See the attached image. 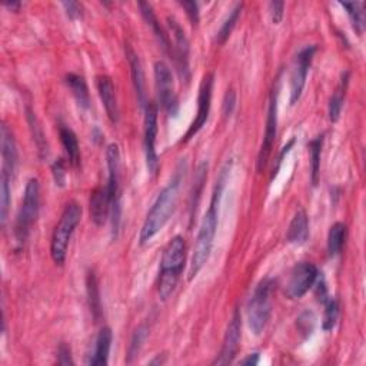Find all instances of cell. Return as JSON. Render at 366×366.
<instances>
[{
  "instance_id": "9a60e30c",
  "label": "cell",
  "mask_w": 366,
  "mask_h": 366,
  "mask_svg": "<svg viewBox=\"0 0 366 366\" xmlns=\"http://www.w3.org/2000/svg\"><path fill=\"white\" fill-rule=\"evenodd\" d=\"M168 23L175 39V60L178 71L180 76L186 80L189 79V42L185 36V32L173 18H168Z\"/></svg>"
},
{
  "instance_id": "7a4b0ae2",
  "label": "cell",
  "mask_w": 366,
  "mask_h": 366,
  "mask_svg": "<svg viewBox=\"0 0 366 366\" xmlns=\"http://www.w3.org/2000/svg\"><path fill=\"white\" fill-rule=\"evenodd\" d=\"M185 171H186V166L180 163L178 166L173 178L171 179V182L162 189V192L156 197V201L152 209L149 210L145 223L141 229V235H139L141 245H145L149 241H152L154 236H156L158 232L162 230V228L171 219L172 213L176 209L179 191H180L183 176H185Z\"/></svg>"
},
{
  "instance_id": "b9f144b4",
  "label": "cell",
  "mask_w": 366,
  "mask_h": 366,
  "mask_svg": "<svg viewBox=\"0 0 366 366\" xmlns=\"http://www.w3.org/2000/svg\"><path fill=\"white\" fill-rule=\"evenodd\" d=\"M5 6L6 8H9V9H12V10H19V8L22 6V3H19V2H12V3H5Z\"/></svg>"
},
{
  "instance_id": "d4e9b609",
  "label": "cell",
  "mask_w": 366,
  "mask_h": 366,
  "mask_svg": "<svg viewBox=\"0 0 366 366\" xmlns=\"http://www.w3.org/2000/svg\"><path fill=\"white\" fill-rule=\"evenodd\" d=\"M347 83H349V72H345V75H342V80L339 83L337 92L332 95L330 101H329V119L332 122H337L341 118Z\"/></svg>"
},
{
  "instance_id": "cb8c5ba5",
  "label": "cell",
  "mask_w": 366,
  "mask_h": 366,
  "mask_svg": "<svg viewBox=\"0 0 366 366\" xmlns=\"http://www.w3.org/2000/svg\"><path fill=\"white\" fill-rule=\"evenodd\" d=\"M139 8H141V12H142V16H143V19L146 21V23L152 27L154 33H155V36L159 42V45L162 46V49L164 52H169V49H171V42H169V38L168 35H166V32L160 27V23L156 18V14L152 9V6L146 3V2H141L139 3Z\"/></svg>"
},
{
  "instance_id": "e0dca14e",
  "label": "cell",
  "mask_w": 366,
  "mask_h": 366,
  "mask_svg": "<svg viewBox=\"0 0 366 366\" xmlns=\"http://www.w3.org/2000/svg\"><path fill=\"white\" fill-rule=\"evenodd\" d=\"M89 209L92 222L96 226H103L110 213V196L108 186H99L90 193Z\"/></svg>"
},
{
  "instance_id": "8992f818",
  "label": "cell",
  "mask_w": 366,
  "mask_h": 366,
  "mask_svg": "<svg viewBox=\"0 0 366 366\" xmlns=\"http://www.w3.org/2000/svg\"><path fill=\"white\" fill-rule=\"evenodd\" d=\"M272 288L273 282L269 278L260 280L251 297V301H249L247 321H249V328H251L255 335H260L271 319Z\"/></svg>"
},
{
  "instance_id": "1f68e13d",
  "label": "cell",
  "mask_w": 366,
  "mask_h": 366,
  "mask_svg": "<svg viewBox=\"0 0 366 366\" xmlns=\"http://www.w3.org/2000/svg\"><path fill=\"white\" fill-rule=\"evenodd\" d=\"M149 335V328L143 324L141 325L136 330L135 334H133L132 337V341H130V345H129V352H127V362H132L133 358H136L138 354L141 352V347L143 345V342L146 341Z\"/></svg>"
},
{
  "instance_id": "d6986e66",
  "label": "cell",
  "mask_w": 366,
  "mask_h": 366,
  "mask_svg": "<svg viewBox=\"0 0 366 366\" xmlns=\"http://www.w3.org/2000/svg\"><path fill=\"white\" fill-rule=\"evenodd\" d=\"M125 51H126V58H127V62L130 66L132 80H133V86H135V90H136L138 102L142 108H146L147 102H146V93H145V73H143L141 59H139L138 53L133 51L132 46L126 45Z\"/></svg>"
},
{
  "instance_id": "6da1fadb",
  "label": "cell",
  "mask_w": 366,
  "mask_h": 366,
  "mask_svg": "<svg viewBox=\"0 0 366 366\" xmlns=\"http://www.w3.org/2000/svg\"><path fill=\"white\" fill-rule=\"evenodd\" d=\"M228 172H229V166L223 168V171L218 179V185H216V188H215L209 209L204 216L201 228H199L195 249H193V255H192V260H191L189 279H193L199 272L202 271V268L206 265V262L210 256L213 239H215L216 229H218V221H219V202H221L223 186H225V182L228 178Z\"/></svg>"
},
{
  "instance_id": "ac0fdd59",
  "label": "cell",
  "mask_w": 366,
  "mask_h": 366,
  "mask_svg": "<svg viewBox=\"0 0 366 366\" xmlns=\"http://www.w3.org/2000/svg\"><path fill=\"white\" fill-rule=\"evenodd\" d=\"M97 92L99 96H101V101L105 106V110L108 113V118L110 119L112 123H118L119 122V105H118V99H116V90L114 85L109 76H97Z\"/></svg>"
},
{
  "instance_id": "d6a6232c",
  "label": "cell",
  "mask_w": 366,
  "mask_h": 366,
  "mask_svg": "<svg viewBox=\"0 0 366 366\" xmlns=\"http://www.w3.org/2000/svg\"><path fill=\"white\" fill-rule=\"evenodd\" d=\"M325 313H324V322L322 326L325 330L334 329L337 321H338V315H339V305L332 297L325 299Z\"/></svg>"
},
{
  "instance_id": "4316f807",
  "label": "cell",
  "mask_w": 366,
  "mask_h": 366,
  "mask_svg": "<svg viewBox=\"0 0 366 366\" xmlns=\"http://www.w3.org/2000/svg\"><path fill=\"white\" fill-rule=\"evenodd\" d=\"M322 145H324V135L316 136L309 142V152H310V169H312V185L316 186L319 180V171H321V154H322Z\"/></svg>"
},
{
  "instance_id": "8d00e7d4",
  "label": "cell",
  "mask_w": 366,
  "mask_h": 366,
  "mask_svg": "<svg viewBox=\"0 0 366 366\" xmlns=\"http://www.w3.org/2000/svg\"><path fill=\"white\" fill-rule=\"evenodd\" d=\"M58 363L60 365H73L72 354H71V347L68 345L62 343L58 349Z\"/></svg>"
},
{
  "instance_id": "9c48e42d",
  "label": "cell",
  "mask_w": 366,
  "mask_h": 366,
  "mask_svg": "<svg viewBox=\"0 0 366 366\" xmlns=\"http://www.w3.org/2000/svg\"><path fill=\"white\" fill-rule=\"evenodd\" d=\"M158 136V106L154 102H147L145 108V156L149 173L156 175L159 169V158L156 152Z\"/></svg>"
},
{
  "instance_id": "4dcf8cb0",
  "label": "cell",
  "mask_w": 366,
  "mask_h": 366,
  "mask_svg": "<svg viewBox=\"0 0 366 366\" xmlns=\"http://www.w3.org/2000/svg\"><path fill=\"white\" fill-rule=\"evenodd\" d=\"M341 6L347 10V14H349V18H351L354 29L359 33V35H362L363 27H365V12H363L365 3H361V2L341 3Z\"/></svg>"
},
{
  "instance_id": "8fae6325",
  "label": "cell",
  "mask_w": 366,
  "mask_h": 366,
  "mask_svg": "<svg viewBox=\"0 0 366 366\" xmlns=\"http://www.w3.org/2000/svg\"><path fill=\"white\" fill-rule=\"evenodd\" d=\"M319 272L318 268L310 262H301L297 263L291 278L286 284V296L291 299H299L302 297L313 285L315 282L318 280Z\"/></svg>"
},
{
  "instance_id": "7c38bea8",
  "label": "cell",
  "mask_w": 366,
  "mask_h": 366,
  "mask_svg": "<svg viewBox=\"0 0 366 366\" xmlns=\"http://www.w3.org/2000/svg\"><path fill=\"white\" fill-rule=\"evenodd\" d=\"M212 90H213V73H206L202 79L201 88H199V96H197V113L196 118L189 126L188 132L183 136L182 142L191 141L195 135H197L205 123L208 122L209 112H210V102H212Z\"/></svg>"
},
{
  "instance_id": "52a82bcc",
  "label": "cell",
  "mask_w": 366,
  "mask_h": 366,
  "mask_svg": "<svg viewBox=\"0 0 366 366\" xmlns=\"http://www.w3.org/2000/svg\"><path fill=\"white\" fill-rule=\"evenodd\" d=\"M106 159H108V191L110 196V216H112V226L114 236L118 235L119 225H121V151L119 146L112 143L106 149Z\"/></svg>"
},
{
  "instance_id": "30bf717a",
  "label": "cell",
  "mask_w": 366,
  "mask_h": 366,
  "mask_svg": "<svg viewBox=\"0 0 366 366\" xmlns=\"http://www.w3.org/2000/svg\"><path fill=\"white\" fill-rule=\"evenodd\" d=\"M315 52H316L315 45L305 46L293 60V68L291 73V105H295L302 96Z\"/></svg>"
},
{
  "instance_id": "603a6c76",
  "label": "cell",
  "mask_w": 366,
  "mask_h": 366,
  "mask_svg": "<svg viewBox=\"0 0 366 366\" xmlns=\"http://www.w3.org/2000/svg\"><path fill=\"white\" fill-rule=\"evenodd\" d=\"M59 136H60V141L64 147V152H66V156H68L69 163L73 166V168H79L80 149H79V142H77L75 132L71 127L62 125L59 127Z\"/></svg>"
},
{
  "instance_id": "74e56055",
  "label": "cell",
  "mask_w": 366,
  "mask_h": 366,
  "mask_svg": "<svg viewBox=\"0 0 366 366\" xmlns=\"http://www.w3.org/2000/svg\"><path fill=\"white\" fill-rule=\"evenodd\" d=\"M271 9V16H272V22L275 25L280 23V21L284 19V9H285V3L284 2H271L269 5Z\"/></svg>"
},
{
  "instance_id": "ba28073f",
  "label": "cell",
  "mask_w": 366,
  "mask_h": 366,
  "mask_svg": "<svg viewBox=\"0 0 366 366\" xmlns=\"http://www.w3.org/2000/svg\"><path fill=\"white\" fill-rule=\"evenodd\" d=\"M155 69V85L158 101L160 106L169 114H176L178 112V97L175 93L173 75L168 64L159 60L154 66Z\"/></svg>"
},
{
  "instance_id": "3957f363",
  "label": "cell",
  "mask_w": 366,
  "mask_h": 366,
  "mask_svg": "<svg viewBox=\"0 0 366 366\" xmlns=\"http://www.w3.org/2000/svg\"><path fill=\"white\" fill-rule=\"evenodd\" d=\"M186 245L182 236H175L166 245L160 260V271L158 280V295L162 301H166L175 291L180 273L185 266Z\"/></svg>"
},
{
  "instance_id": "f1b7e54d",
  "label": "cell",
  "mask_w": 366,
  "mask_h": 366,
  "mask_svg": "<svg viewBox=\"0 0 366 366\" xmlns=\"http://www.w3.org/2000/svg\"><path fill=\"white\" fill-rule=\"evenodd\" d=\"M27 121H29V125H30V129H32V133H33V139H35V143L38 146V151L40 154L42 158H47L49 155V149H47V142L45 139V135H43V130L36 119L35 113H33L30 109H27Z\"/></svg>"
},
{
  "instance_id": "4fadbf2b",
  "label": "cell",
  "mask_w": 366,
  "mask_h": 366,
  "mask_svg": "<svg viewBox=\"0 0 366 366\" xmlns=\"http://www.w3.org/2000/svg\"><path fill=\"white\" fill-rule=\"evenodd\" d=\"M278 133V92L273 90L269 102V110H268V119H266V129L265 136L260 146V151L258 155V171H263V168L268 163V159L272 154V149L275 145Z\"/></svg>"
},
{
  "instance_id": "2e32d148",
  "label": "cell",
  "mask_w": 366,
  "mask_h": 366,
  "mask_svg": "<svg viewBox=\"0 0 366 366\" xmlns=\"http://www.w3.org/2000/svg\"><path fill=\"white\" fill-rule=\"evenodd\" d=\"M0 141H2V175L9 179L13 178L16 166H18V149H16V141L10 127L6 123H2L0 127Z\"/></svg>"
},
{
  "instance_id": "277c9868",
  "label": "cell",
  "mask_w": 366,
  "mask_h": 366,
  "mask_svg": "<svg viewBox=\"0 0 366 366\" xmlns=\"http://www.w3.org/2000/svg\"><path fill=\"white\" fill-rule=\"evenodd\" d=\"M80 219H82V206L77 202L71 201L64 206L60 221L56 225L52 235L51 255L56 265L62 266L64 263L66 256H68L69 242L72 239L75 229L80 223Z\"/></svg>"
},
{
  "instance_id": "f546056e",
  "label": "cell",
  "mask_w": 366,
  "mask_h": 366,
  "mask_svg": "<svg viewBox=\"0 0 366 366\" xmlns=\"http://www.w3.org/2000/svg\"><path fill=\"white\" fill-rule=\"evenodd\" d=\"M10 180L8 176L2 175L0 178V222L5 228L8 221V212L10 205Z\"/></svg>"
},
{
  "instance_id": "44dd1931",
  "label": "cell",
  "mask_w": 366,
  "mask_h": 366,
  "mask_svg": "<svg viewBox=\"0 0 366 366\" xmlns=\"http://www.w3.org/2000/svg\"><path fill=\"white\" fill-rule=\"evenodd\" d=\"M112 330L110 328H103L101 332H99V335L96 338V345H95V352L90 356V359L88 361L89 365L93 366H102V365H108L109 362V354H110V346H112Z\"/></svg>"
},
{
  "instance_id": "484cf974",
  "label": "cell",
  "mask_w": 366,
  "mask_h": 366,
  "mask_svg": "<svg viewBox=\"0 0 366 366\" xmlns=\"http://www.w3.org/2000/svg\"><path fill=\"white\" fill-rule=\"evenodd\" d=\"M346 239V225L337 222L330 226L328 234V255L330 258L337 256L345 243Z\"/></svg>"
},
{
  "instance_id": "f35d334b",
  "label": "cell",
  "mask_w": 366,
  "mask_h": 366,
  "mask_svg": "<svg viewBox=\"0 0 366 366\" xmlns=\"http://www.w3.org/2000/svg\"><path fill=\"white\" fill-rule=\"evenodd\" d=\"M63 8H64L66 13H68V16L71 19L82 18L83 8H82L80 3H77V2H63Z\"/></svg>"
},
{
  "instance_id": "e575fe53",
  "label": "cell",
  "mask_w": 366,
  "mask_h": 366,
  "mask_svg": "<svg viewBox=\"0 0 366 366\" xmlns=\"http://www.w3.org/2000/svg\"><path fill=\"white\" fill-rule=\"evenodd\" d=\"M52 175H53L56 185L63 188L66 183V168H64L63 159H59L52 164Z\"/></svg>"
},
{
  "instance_id": "5bb4252c",
  "label": "cell",
  "mask_w": 366,
  "mask_h": 366,
  "mask_svg": "<svg viewBox=\"0 0 366 366\" xmlns=\"http://www.w3.org/2000/svg\"><path fill=\"white\" fill-rule=\"evenodd\" d=\"M241 312L236 309L234 312V316L228 325L226 334L223 338L222 349L219 352V356L215 359L213 365H229L234 362V358L238 352L241 337H242V322H241Z\"/></svg>"
},
{
  "instance_id": "ab89813d",
  "label": "cell",
  "mask_w": 366,
  "mask_h": 366,
  "mask_svg": "<svg viewBox=\"0 0 366 366\" xmlns=\"http://www.w3.org/2000/svg\"><path fill=\"white\" fill-rule=\"evenodd\" d=\"M235 103H236V96L234 90H228L226 96H225V101H223V113L225 116H230L232 112L235 109Z\"/></svg>"
},
{
  "instance_id": "60d3db41",
  "label": "cell",
  "mask_w": 366,
  "mask_h": 366,
  "mask_svg": "<svg viewBox=\"0 0 366 366\" xmlns=\"http://www.w3.org/2000/svg\"><path fill=\"white\" fill-rule=\"evenodd\" d=\"M258 363H259V354H251L241 361V365H247V366H255Z\"/></svg>"
},
{
  "instance_id": "83f0119b",
  "label": "cell",
  "mask_w": 366,
  "mask_h": 366,
  "mask_svg": "<svg viewBox=\"0 0 366 366\" xmlns=\"http://www.w3.org/2000/svg\"><path fill=\"white\" fill-rule=\"evenodd\" d=\"M242 6H243L242 3H238L234 9L229 12L228 18L223 21V23H222V26H221V29L218 32V35H216V42H218L219 45L225 43L229 39L230 33H232V30H234L238 19H239V16H241Z\"/></svg>"
},
{
  "instance_id": "836d02e7",
  "label": "cell",
  "mask_w": 366,
  "mask_h": 366,
  "mask_svg": "<svg viewBox=\"0 0 366 366\" xmlns=\"http://www.w3.org/2000/svg\"><path fill=\"white\" fill-rule=\"evenodd\" d=\"M88 293H89L90 309L95 313V318H97L99 313H101V297H99L97 282H96V276L93 273H89V276H88Z\"/></svg>"
},
{
  "instance_id": "d590c367",
  "label": "cell",
  "mask_w": 366,
  "mask_h": 366,
  "mask_svg": "<svg viewBox=\"0 0 366 366\" xmlns=\"http://www.w3.org/2000/svg\"><path fill=\"white\" fill-rule=\"evenodd\" d=\"M180 6L186 10L193 26L199 23V5L196 2H180Z\"/></svg>"
},
{
  "instance_id": "ffe728a7",
  "label": "cell",
  "mask_w": 366,
  "mask_h": 366,
  "mask_svg": "<svg viewBox=\"0 0 366 366\" xmlns=\"http://www.w3.org/2000/svg\"><path fill=\"white\" fill-rule=\"evenodd\" d=\"M309 238V219L304 209H299L289 225L286 241L293 245H304Z\"/></svg>"
},
{
  "instance_id": "5b68a950",
  "label": "cell",
  "mask_w": 366,
  "mask_h": 366,
  "mask_svg": "<svg viewBox=\"0 0 366 366\" xmlns=\"http://www.w3.org/2000/svg\"><path fill=\"white\" fill-rule=\"evenodd\" d=\"M40 208V185L36 178L27 180L22 208L18 213V219L14 223V239L19 247L25 246V242L29 238L30 229L36 222Z\"/></svg>"
},
{
  "instance_id": "7402d4cb",
  "label": "cell",
  "mask_w": 366,
  "mask_h": 366,
  "mask_svg": "<svg viewBox=\"0 0 366 366\" xmlns=\"http://www.w3.org/2000/svg\"><path fill=\"white\" fill-rule=\"evenodd\" d=\"M64 83L68 85L69 90L72 92L73 97L76 99L77 105L82 109H89L90 108V96H89V89H88L85 77L80 76V75H76V73H69V75H66Z\"/></svg>"
}]
</instances>
